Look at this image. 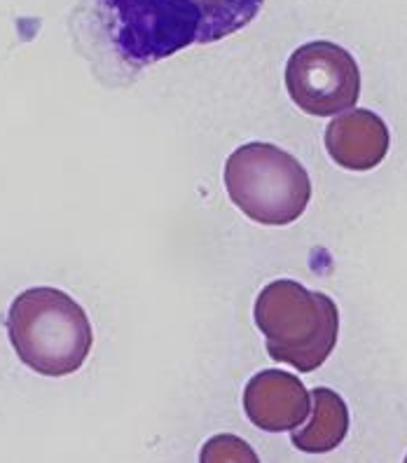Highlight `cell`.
Segmentation results:
<instances>
[{"label":"cell","instance_id":"52a82bcc","mask_svg":"<svg viewBox=\"0 0 407 463\" xmlns=\"http://www.w3.org/2000/svg\"><path fill=\"white\" fill-rule=\"evenodd\" d=\"M391 147L386 122L368 108H351L326 127V150L346 171H373Z\"/></svg>","mask_w":407,"mask_h":463},{"label":"cell","instance_id":"9c48e42d","mask_svg":"<svg viewBox=\"0 0 407 463\" xmlns=\"http://www.w3.org/2000/svg\"><path fill=\"white\" fill-rule=\"evenodd\" d=\"M199 463H260V457L239 435L221 433L204 442Z\"/></svg>","mask_w":407,"mask_h":463},{"label":"cell","instance_id":"8992f818","mask_svg":"<svg viewBox=\"0 0 407 463\" xmlns=\"http://www.w3.org/2000/svg\"><path fill=\"white\" fill-rule=\"evenodd\" d=\"M243 412L267 433L298 430L311 414V393L298 374L262 370L243 389Z\"/></svg>","mask_w":407,"mask_h":463},{"label":"cell","instance_id":"ba28073f","mask_svg":"<svg viewBox=\"0 0 407 463\" xmlns=\"http://www.w3.org/2000/svg\"><path fill=\"white\" fill-rule=\"evenodd\" d=\"M311 421L305 429L293 430L290 442L305 454H328L349 433V407L345 398L326 386L311 391Z\"/></svg>","mask_w":407,"mask_h":463},{"label":"cell","instance_id":"5b68a950","mask_svg":"<svg viewBox=\"0 0 407 463\" xmlns=\"http://www.w3.org/2000/svg\"><path fill=\"white\" fill-rule=\"evenodd\" d=\"M286 90L302 113L337 118L356 108L361 97V71L345 47L330 40H314L289 57Z\"/></svg>","mask_w":407,"mask_h":463},{"label":"cell","instance_id":"7a4b0ae2","mask_svg":"<svg viewBox=\"0 0 407 463\" xmlns=\"http://www.w3.org/2000/svg\"><path fill=\"white\" fill-rule=\"evenodd\" d=\"M5 326L19 361L43 377L78 373L94 345L85 309L50 286L24 290L12 299Z\"/></svg>","mask_w":407,"mask_h":463},{"label":"cell","instance_id":"277c9868","mask_svg":"<svg viewBox=\"0 0 407 463\" xmlns=\"http://www.w3.org/2000/svg\"><path fill=\"white\" fill-rule=\"evenodd\" d=\"M225 187L243 215L267 227L290 225L309 206L305 166L271 143H246L225 162Z\"/></svg>","mask_w":407,"mask_h":463},{"label":"cell","instance_id":"30bf717a","mask_svg":"<svg viewBox=\"0 0 407 463\" xmlns=\"http://www.w3.org/2000/svg\"><path fill=\"white\" fill-rule=\"evenodd\" d=\"M402 463H407V457H405V461H402Z\"/></svg>","mask_w":407,"mask_h":463},{"label":"cell","instance_id":"3957f363","mask_svg":"<svg viewBox=\"0 0 407 463\" xmlns=\"http://www.w3.org/2000/svg\"><path fill=\"white\" fill-rule=\"evenodd\" d=\"M255 326L277 363L298 373H314L337 345L339 311L326 293L305 288L293 279L267 283L255 299Z\"/></svg>","mask_w":407,"mask_h":463},{"label":"cell","instance_id":"6da1fadb","mask_svg":"<svg viewBox=\"0 0 407 463\" xmlns=\"http://www.w3.org/2000/svg\"><path fill=\"white\" fill-rule=\"evenodd\" d=\"M265 0H99L118 57L150 66L193 45H211L246 29Z\"/></svg>","mask_w":407,"mask_h":463}]
</instances>
